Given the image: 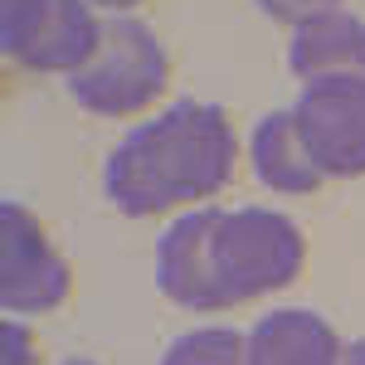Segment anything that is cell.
<instances>
[{
  "instance_id": "12",
  "label": "cell",
  "mask_w": 365,
  "mask_h": 365,
  "mask_svg": "<svg viewBox=\"0 0 365 365\" xmlns=\"http://www.w3.org/2000/svg\"><path fill=\"white\" fill-rule=\"evenodd\" d=\"M49 10H54V0H0V49L15 58V63H20V58L29 54V44L39 39Z\"/></svg>"
},
{
  "instance_id": "16",
  "label": "cell",
  "mask_w": 365,
  "mask_h": 365,
  "mask_svg": "<svg viewBox=\"0 0 365 365\" xmlns=\"http://www.w3.org/2000/svg\"><path fill=\"white\" fill-rule=\"evenodd\" d=\"M88 5H98V10H117V15H127V10H137L141 0H88Z\"/></svg>"
},
{
  "instance_id": "5",
  "label": "cell",
  "mask_w": 365,
  "mask_h": 365,
  "mask_svg": "<svg viewBox=\"0 0 365 365\" xmlns=\"http://www.w3.org/2000/svg\"><path fill=\"white\" fill-rule=\"evenodd\" d=\"M68 263L44 239L39 220L25 205H0V307L10 317L54 312L68 297Z\"/></svg>"
},
{
  "instance_id": "1",
  "label": "cell",
  "mask_w": 365,
  "mask_h": 365,
  "mask_svg": "<svg viewBox=\"0 0 365 365\" xmlns=\"http://www.w3.org/2000/svg\"><path fill=\"white\" fill-rule=\"evenodd\" d=\"M234 151L239 141L225 108L180 98L113 146L103 166V190L132 220L161 215L175 205H200L229 185Z\"/></svg>"
},
{
  "instance_id": "9",
  "label": "cell",
  "mask_w": 365,
  "mask_h": 365,
  "mask_svg": "<svg viewBox=\"0 0 365 365\" xmlns=\"http://www.w3.org/2000/svg\"><path fill=\"white\" fill-rule=\"evenodd\" d=\"M249 161L258 170V180L268 190H278V195H312L327 180L322 166L312 161L297 122H292V108H278V113L258 117L253 141H249Z\"/></svg>"
},
{
  "instance_id": "8",
  "label": "cell",
  "mask_w": 365,
  "mask_h": 365,
  "mask_svg": "<svg viewBox=\"0 0 365 365\" xmlns=\"http://www.w3.org/2000/svg\"><path fill=\"white\" fill-rule=\"evenodd\" d=\"M346 341L331 331L327 317L307 307H278L249 331L253 365H336Z\"/></svg>"
},
{
  "instance_id": "13",
  "label": "cell",
  "mask_w": 365,
  "mask_h": 365,
  "mask_svg": "<svg viewBox=\"0 0 365 365\" xmlns=\"http://www.w3.org/2000/svg\"><path fill=\"white\" fill-rule=\"evenodd\" d=\"M268 20H278V25H307L317 15H327V10H341V0H253Z\"/></svg>"
},
{
  "instance_id": "11",
  "label": "cell",
  "mask_w": 365,
  "mask_h": 365,
  "mask_svg": "<svg viewBox=\"0 0 365 365\" xmlns=\"http://www.w3.org/2000/svg\"><path fill=\"white\" fill-rule=\"evenodd\" d=\"M161 365H253L249 336H239L229 327H200V331H185L170 341Z\"/></svg>"
},
{
  "instance_id": "6",
  "label": "cell",
  "mask_w": 365,
  "mask_h": 365,
  "mask_svg": "<svg viewBox=\"0 0 365 365\" xmlns=\"http://www.w3.org/2000/svg\"><path fill=\"white\" fill-rule=\"evenodd\" d=\"M215 225H220V210H190L156 244V287L185 312L234 307L215 268Z\"/></svg>"
},
{
  "instance_id": "10",
  "label": "cell",
  "mask_w": 365,
  "mask_h": 365,
  "mask_svg": "<svg viewBox=\"0 0 365 365\" xmlns=\"http://www.w3.org/2000/svg\"><path fill=\"white\" fill-rule=\"evenodd\" d=\"M98 39H103V20L93 15L88 0H54L39 39L29 44L20 63L34 73H78L98 54Z\"/></svg>"
},
{
  "instance_id": "3",
  "label": "cell",
  "mask_w": 365,
  "mask_h": 365,
  "mask_svg": "<svg viewBox=\"0 0 365 365\" xmlns=\"http://www.w3.org/2000/svg\"><path fill=\"white\" fill-rule=\"evenodd\" d=\"M302 258H307L302 229L292 225L287 215L258 210V205H249V210H220L215 268H220L229 302H249V297H263L273 287H287L302 273Z\"/></svg>"
},
{
  "instance_id": "15",
  "label": "cell",
  "mask_w": 365,
  "mask_h": 365,
  "mask_svg": "<svg viewBox=\"0 0 365 365\" xmlns=\"http://www.w3.org/2000/svg\"><path fill=\"white\" fill-rule=\"evenodd\" d=\"M336 365H365V341L356 336V341H346V346H341V361Z\"/></svg>"
},
{
  "instance_id": "17",
  "label": "cell",
  "mask_w": 365,
  "mask_h": 365,
  "mask_svg": "<svg viewBox=\"0 0 365 365\" xmlns=\"http://www.w3.org/2000/svg\"><path fill=\"white\" fill-rule=\"evenodd\" d=\"M63 365H93V361H63Z\"/></svg>"
},
{
  "instance_id": "2",
  "label": "cell",
  "mask_w": 365,
  "mask_h": 365,
  "mask_svg": "<svg viewBox=\"0 0 365 365\" xmlns=\"http://www.w3.org/2000/svg\"><path fill=\"white\" fill-rule=\"evenodd\" d=\"M166 78L170 58L156 29L137 15H113V20H103L98 54L78 73H68V93L78 108L98 117H132L166 93Z\"/></svg>"
},
{
  "instance_id": "14",
  "label": "cell",
  "mask_w": 365,
  "mask_h": 365,
  "mask_svg": "<svg viewBox=\"0 0 365 365\" xmlns=\"http://www.w3.org/2000/svg\"><path fill=\"white\" fill-rule=\"evenodd\" d=\"M0 365H34V336L15 317L0 322Z\"/></svg>"
},
{
  "instance_id": "7",
  "label": "cell",
  "mask_w": 365,
  "mask_h": 365,
  "mask_svg": "<svg viewBox=\"0 0 365 365\" xmlns=\"http://www.w3.org/2000/svg\"><path fill=\"white\" fill-rule=\"evenodd\" d=\"M287 68L302 83L341 78V73L365 78V20H356L351 10H327L307 25H297L287 44Z\"/></svg>"
},
{
  "instance_id": "4",
  "label": "cell",
  "mask_w": 365,
  "mask_h": 365,
  "mask_svg": "<svg viewBox=\"0 0 365 365\" xmlns=\"http://www.w3.org/2000/svg\"><path fill=\"white\" fill-rule=\"evenodd\" d=\"M292 122L322 175L336 180L365 175V78L341 73V78L302 83L292 103Z\"/></svg>"
}]
</instances>
